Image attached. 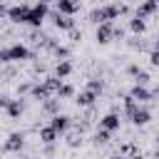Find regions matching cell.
<instances>
[{
    "label": "cell",
    "instance_id": "obj_1",
    "mask_svg": "<svg viewBox=\"0 0 159 159\" xmlns=\"http://www.w3.org/2000/svg\"><path fill=\"white\" fill-rule=\"evenodd\" d=\"M127 12H129L127 5H122V2H107V5L94 7V10L89 12V20H92L94 25H104V22H114L119 15H127Z\"/></svg>",
    "mask_w": 159,
    "mask_h": 159
},
{
    "label": "cell",
    "instance_id": "obj_2",
    "mask_svg": "<svg viewBox=\"0 0 159 159\" xmlns=\"http://www.w3.org/2000/svg\"><path fill=\"white\" fill-rule=\"evenodd\" d=\"M124 114H127V119H129L132 124H137V127H144V124L152 122V112H149V107L134 102L129 94L124 97Z\"/></svg>",
    "mask_w": 159,
    "mask_h": 159
},
{
    "label": "cell",
    "instance_id": "obj_3",
    "mask_svg": "<svg viewBox=\"0 0 159 159\" xmlns=\"http://www.w3.org/2000/svg\"><path fill=\"white\" fill-rule=\"evenodd\" d=\"M30 57H32V52H30V47H27V45H22V42H15V45H10V47H2V50H0V62H2V65L22 62V60H30Z\"/></svg>",
    "mask_w": 159,
    "mask_h": 159
},
{
    "label": "cell",
    "instance_id": "obj_4",
    "mask_svg": "<svg viewBox=\"0 0 159 159\" xmlns=\"http://www.w3.org/2000/svg\"><path fill=\"white\" fill-rule=\"evenodd\" d=\"M47 12H50V5H47V2H35V5L30 7V15H27V22H25V25H30L32 30H40V25H42V20L47 17Z\"/></svg>",
    "mask_w": 159,
    "mask_h": 159
},
{
    "label": "cell",
    "instance_id": "obj_5",
    "mask_svg": "<svg viewBox=\"0 0 159 159\" xmlns=\"http://www.w3.org/2000/svg\"><path fill=\"white\" fill-rule=\"evenodd\" d=\"M30 7H32V5H27V2H20V5H10V7H7V20H12V22H27Z\"/></svg>",
    "mask_w": 159,
    "mask_h": 159
},
{
    "label": "cell",
    "instance_id": "obj_6",
    "mask_svg": "<svg viewBox=\"0 0 159 159\" xmlns=\"http://www.w3.org/2000/svg\"><path fill=\"white\" fill-rule=\"evenodd\" d=\"M129 97H132L134 102H139V104H147V102H152L157 94H154L152 89H147L144 84H132V89H129Z\"/></svg>",
    "mask_w": 159,
    "mask_h": 159
},
{
    "label": "cell",
    "instance_id": "obj_7",
    "mask_svg": "<svg viewBox=\"0 0 159 159\" xmlns=\"http://www.w3.org/2000/svg\"><path fill=\"white\" fill-rule=\"evenodd\" d=\"M114 32H117V25H114V22H104V25H97L94 40H97L99 45H107V42L114 37Z\"/></svg>",
    "mask_w": 159,
    "mask_h": 159
},
{
    "label": "cell",
    "instance_id": "obj_8",
    "mask_svg": "<svg viewBox=\"0 0 159 159\" xmlns=\"http://www.w3.org/2000/svg\"><path fill=\"white\" fill-rule=\"evenodd\" d=\"M50 127L62 137V134H67V132H70V127H72V117H70V114H57V117H52V119H50Z\"/></svg>",
    "mask_w": 159,
    "mask_h": 159
},
{
    "label": "cell",
    "instance_id": "obj_9",
    "mask_svg": "<svg viewBox=\"0 0 159 159\" xmlns=\"http://www.w3.org/2000/svg\"><path fill=\"white\" fill-rule=\"evenodd\" d=\"M119 124H122V119H119V114L117 112H107L102 119H99V129H104V132H117L119 129Z\"/></svg>",
    "mask_w": 159,
    "mask_h": 159
},
{
    "label": "cell",
    "instance_id": "obj_10",
    "mask_svg": "<svg viewBox=\"0 0 159 159\" xmlns=\"http://www.w3.org/2000/svg\"><path fill=\"white\" fill-rule=\"evenodd\" d=\"M2 109H5V114H7L10 119H20V114L25 112V99H22V97H17V99H10V102H7Z\"/></svg>",
    "mask_w": 159,
    "mask_h": 159
},
{
    "label": "cell",
    "instance_id": "obj_11",
    "mask_svg": "<svg viewBox=\"0 0 159 159\" xmlns=\"http://www.w3.org/2000/svg\"><path fill=\"white\" fill-rule=\"evenodd\" d=\"M25 147V134L22 132H12V134H7V139H5V152H20Z\"/></svg>",
    "mask_w": 159,
    "mask_h": 159
},
{
    "label": "cell",
    "instance_id": "obj_12",
    "mask_svg": "<svg viewBox=\"0 0 159 159\" xmlns=\"http://www.w3.org/2000/svg\"><path fill=\"white\" fill-rule=\"evenodd\" d=\"M57 12L60 15H67V17H72L75 12H80V2L77 0H57Z\"/></svg>",
    "mask_w": 159,
    "mask_h": 159
},
{
    "label": "cell",
    "instance_id": "obj_13",
    "mask_svg": "<svg viewBox=\"0 0 159 159\" xmlns=\"http://www.w3.org/2000/svg\"><path fill=\"white\" fill-rule=\"evenodd\" d=\"M52 22H55V27H57V30H67V32H72V30H75V17L60 15L57 10L52 12Z\"/></svg>",
    "mask_w": 159,
    "mask_h": 159
},
{
    "label": "cell",
    "instance_id": "obj_14",
    "mask_svg": "<svg viewBox=\"0 0 159 159\" xmlns=\"http://www.w3.org/2000/svg\"><path fill=\"white\" fill-rule=\"evenodd\" d=\"M157 10H159V2H157V0H147V2L137 5V17L147 20V17H149V15H154Z\"/></svg>",
    "mask_w": 159,
    "mask_h": 159
},
{
    "label": "cell",
    "instance_id": "obj_15",
    "mask_svg": "<svg viewBox=\"0 0 159 159\" xmlns=\"http://www.w3.org/2000/svg\"><path fill=\"white\" fill-rule=\"evenodd\" d=\"M30 97H32V99H37V102H47V99L52 97V92L45 87V82H35V87H32Z\"/></svg>",
    "mask_w": 159,
    "mask_h": 159
},
{
    "label": "cell",
    "instance_id": "obj_16",
    "mask_svg": "<svg viewBox=\"0 0 159 159\" xmlns=\"http://www.w3.org/2000/svg\"><path fill=\"white\" fill-rule=\"evenodd\" d=\"M97 99H99V97H97V94H92L89 89H84V92H80V94L75 97L77 107H84V109H89V107H92V104H94Z\"/></svg>",
    "mask_w": 159,
    "mask_h": 159
},
{
    "label": "cell",
    "instance_id": "obj_17",
    "mask_svg": "<svg viewBox=\"0 0 159 159\" xmlns=\"http://www.w3.org/2000/svg\"><path fill=\"white\" fill-rule=\"evenodd\" d=\"M57 139H60V134H57V132H55L50 124L40 127V142H42V144H47V147H50V144H55Z\"/></svg>",
    "mask_w": 159,
    "mask_h": 159
},
{
    "label": "cell",
    "instance_id": "obj_18",
    "mask_svg": "<svg viewBox=\"0 0 159 159\" xmlns=\"http://www.w3.org/2000/svg\"><path fill=\"white\" fill-rule=\"evenodd\" d=\"M70 75H72V62H70V60H62V62L55 65V77H60V80L65 82Z\"/></svg>",
    "mask_w": 159,
    "mask_h": 159
},
{
    "label": "cell",
    "instance_id": "obj_19",
    "mask_svg": "<svg viewBox=\"0 0 159 159\" xmlns=\"http://www.w3.org/2000/svg\"><path fill=\"white\" fill-rule=\"evenodd\" d=\"M42 109L50 114V119L57 117V114H60V97H50L47 102H42Z\"/></svg>",
    "mask_w": 159,
    "mask_h": 159
},
{
    "label": "cell",
    "instance_id": "obj_20",
    "mask_svg": "<svg viewBox=\"0 0 159 159\" xmlns=\"http://www.w3.org/2000/svg\"><path fill=\"white\" fill-rule=\"evenodd\" d=\"M129 30H132L134 35H142V32L147 30V20H142V17H137V15H134V17L129 20Z\"/></svg>",
    "mask_w": 159,
    "mask_h": 159
},
{
    "label": "cell",
    "instance_id": "obj_21",
    "mask_svg": "<svg viewBox=\"0 0 159 159\" xmlns=\"http://www.w3.org/2000/svg\"><path fill=\"white\" fill-rule=\"evenodd\" d=\"M109 142V132H104V129H97L94 134H92V144L94 147H104Z\"/></svg>",
    "mask_w": 159,
    "mask_h": 159
},
{
    "label": "cell",
    "instance_id": "obj_22",
    "mask_svg": "<svg viewBox=\"0 0 159 159\" xmlns=\"http://www.w3.org/2000/svg\"><path fill=\"white\" fill-rule=\"evenodd\" d=\"M65 142H67L70 149H77V147L82 144V134H80V132H67V134H65Z\"/></svg>",
    "mask_w": 159,
    "mask_h": 159
},
{
    "label": "cell",
    "instance_id": "obj_23",
    "mask_svg": "<svg viewBox=\"0 0 159 159\" xmlns=\"http://www.w3.org/2000/svg\"><path fill=\"white\" fill-rule=\"evenodd\" d=\"M87 89L92 92V94H102V89H104V82L102 80H97V77H92V80H87Z\"/></svg>",
    "mask_w": 159,
    "mask_h": 159
},
{
    "label": "cell",
    "instance_id": "obj_24",
    "mask_svg": "<svg viewBox=\"0 0 159 159\" xmlns=\"http://www.w3.org/2000/svg\"><path fill=\"white\" fill-rule=\"evenodd\" d=\"M57 97H60V99H70V97H75V87H72V84H67V82H62V87H60Z\"/></svg>",
    "mask_w": 159,
    "mask_h": 159
},
{
    "label": "cell",
    "instance_id": "obj_25",
    "mask_svg": "<svg viewBox=\"0 0 159 159\" xmlns=\"http://www.w3.org/2000/svg\"><path fill=\"white\" fill-rule=\"evenodd\" d=\"M147 82H149V72L142 70V72L137 75V82H134V84H144V87H147Z\"/></svg>",
    "mask_w": 159,
    "mask_h": 159
},
{
    "label": "cell",
    "instance_id": "obj_26",
    "mask_svg": "<svg viewBox=\"0 0 159 159\" xmlns=\"http://www.w3.org/2000/svg\"><path fill=\"white\" fill-rule=\"evenodd\" d=\"M149 62H152L154 67H159V50H154V47H152V52H149Z\"/></svg>",
    "mask_w": 159,
    "mask_h": 159
},
{
    "label": "cell",
    "instance_id": "obj_27",
    "mask_svg": "<svg viewBox=\"0 0 159 159\" xmlns=\"http://www.w3.org/2000/svg\"><path fill=\"white\" fill-rule=\"evenodd\" d=\"M127 72H129V75H132V77L137 80V75H139L142 70H139V65H129V67H127Z\"/></svg>",
    "mask_w": 159,
    "mask_h": 159
},
{
    "label": "cell",
    "instance_id": "obj_28",
    "mask_svg": "<svg viewBox=\"0 0 159 159\" xmlns=\"http://www.w3.org/2000/svg\"><path fill=\"white\" fill-rule=\"evenodd\" d=\"M70 37H72L75 42H77V40H82V30H77V27H75V30L70 32Z\"/></svg>",
    "mask_w": 159,
    "mask_h": 159
},
{
    "label": "cell",
    "instance_id": "obj_29",
    "mask_svg": "<svg viewBox=\"0 0 159 159\" xmlns=\"http://www.w3.org/2000/svg\"><path fill=\"white\" fill-rule=\"evenodd\" d=\"M109 159H127V157H124V154H119V152H117V154H112V157H109Z\"/></svg>",
    "mask_w": 159,
    "mask_h": 159
},
{
    "label": "cell",
    "instance_id": "obj_30",
    "mask_svg": "<svg viewBox=\"0 0 159 159\" xmlns=\"http://www.w3.org/2000/svg\"><path fill=\"white\" fill-rule=\"evenodd\" d=\"M127 159H144L142 154H132V157H127Z\"/></svg>",
    "mask_w": 159,
    "mask_h": 159
},
{
    "label": "cell",
    "instance_id": "obj_31",
    "mask_svg": "<svg viewBox=\"0 0 159 159\" xmlns=\"http://www.w3.org/2000/svg\"><path fill=\"white\" fill-rule=\"evenodd\" d=\"M154 50H159V37H157V40H154Z\"/></svg>",
    "mask_w": 159,
    "mask_h": 159
},
{
    "label": "cell",
    "instance_id": "obj_32",
    "mask_svg": "<svg viewBox=\"0 0 159 159\" xmlns=\"http://www.w3.org/2000/svg\"><path fill=\"white\" fill-rule=\"evenodd\" d=\"M154 157H157V159H159V144H157V152H154Z\"/></svg>",
    "mask_w": 159,
    "mask_h": 159
},
{
    "label": "cell",
    "instance_id": "obj_33",
    "mask_svg": "<svg viewBox=\"0 0 159 159\" xmlns=\"http://www.w3.org/2000/svg\"><path fill=\"white\" fill-rule=\"evenodd\" d=\"M20 159H32V157H25V154H22V157H20Z\"/></svg>",
    "mask_w": 159,
    "mask_h": 159
},
{
    "label": "cell",
    "instance_id": "obj_34",
    "mask_svg": "<svg viewBox=\"0 0 159 159\" xmlns=\"http://www.w3.org/2000/svg\"><path fill=\"white\" fill-rule=\"evenodd\" d=\"M154 94H157V97H159V87H157V89H154Z\"/></svg>",
    "mask_w": 159,
    "mask_h": 159
},
{
    "label": "cell",
    "instance_id": "obj_35",
    "mask_svg": "<svg viewBox=\"0 0 159 159\" xmlns=\"http://www.w3.org/2000/svg\"><path fill=\"white\" fill-rule=\"evenodd\" d=\"M157 144H159V132H157Z\"/></svg>",
    "mask_w": 159,
    "mask_h": 159
}]
</instances>
